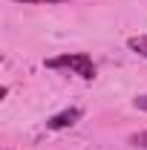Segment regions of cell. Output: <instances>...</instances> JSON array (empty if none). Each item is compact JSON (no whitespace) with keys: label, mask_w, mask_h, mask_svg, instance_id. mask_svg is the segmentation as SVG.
Segmentation results:
<instances>
[{"label":"cell","mask_w":147,"mask_h":150,"mask_svg":"<svg viewBox=\"0 0 147 150\" xmlns=\"http://www.w3.org/2000/svg\"><path fill=\"white\" fill-rule=\"evenodd\" d=\"M18 3H69V0H18Z\"/></svg>","instance_id":"8992f818"},{"label":"cell","mask_w":147,"mask_h":150,"mask_svg":"<svg viewBox=\"0 0 147 150\" xmlns=\"http://www.w3.org/2000/svg\"><path fill=\"white\" fill-rule=\"evenodd\" d=\"M133 104H136V110H144V112H147V95H136V98H133Z\"/></svg>","instance_id":"5b68a950"},{"label":"cell","mask_w":147,"mask_h":150,"mask_svg":"<svg viewBox=\"0 0 147 150\" xmlns=\"http://www.w3.org/2000/svg\"><path fill=\"white\" fill-rule=\"evenodd\" d=\"M127 46L136 52V55L147 58V35H136V38H127Z\"/></svg>","instance_id":"3957f363"},{"label":"cell","mask_w":147,"mask_h":150,"mask_svg":"<svg viewBox=\"0 0 147 150\" xmlns=\"http://www.w3.org/2000/svg\"><path fill=\"white\" fill-rule=\"evenodd\" d=\"M130 144H133V147H141V150H147V130H141V133H133V136H130Z\"/></svg>","instance_id":"277c9868"},{"label":"cell","mask_w":147,"mask_h":150,"mask_svg":"<svg viewBox=\"0 0 147 150\" xmlns=\"http://www.w3.org/2000/svg\"><path fill=\"white\" fill-rule=\"evenodd\" d=\"M46 69H69V72L81 75L84 81L95 78V64L87 52H66V55H58V58H46Z\"/></svg>","instance_id":"6da1fadb"},{"label":"cell","mask_w":147,"mask_h":150,"mask_svg":"<svg viewBox=\"0 0 147 150\" xmlns=\"http://www.w3.org/2000/svg\"><path fill=\"white\" fill-rule=\"evenodd\" d=\"M81 115H84V112L78 110V107H69V110H64V112H58V115H52V118H46V127H49V130H66V127H72Z\"/></svg>","instance_id":"7a4b0ae2"}]
</instances>
